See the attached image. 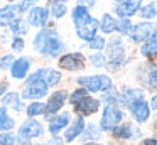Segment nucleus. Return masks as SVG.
Wrapping results in <instances>:
<instances>
[{
  "instance_id": "obj_35",
  "label": "nucleus",
  "mask_w": 157,
  "mask_h": 145,
  "mask_svg": "<svg viewBox=\"0 0 157 145\" xmlns=\"http://www.w3.org/2000/svg\"><path fill=\"white\" fill-rule=\"evenodd\" d=\"M91 63L95 64V66H101V64L105 63V57H103L101 54H95V56L91 57Z\"/></svg>"
},
{
  "instance_id": "obj_10",
  "label": "nucleus",
  "mask_w": 157,
  "mask_h": 145,
  "mask_svg": "<svg viewBox=\"0 0 157 145\" xmlns=\"http://www.w3.org/2000/svg\"><path fill=\"white\" fill-rule=\"evenodd\" d=\"M29 22L36 27H42L48 22V9H42V7H34V9L29 12Z\"/></svg>"
},
{
  "instance_id": "obj_17",
  "label": "nucleus",
  "mask_w": 157,
  "mask_h": 145,
  "mask_svg": "<svg viewBox=\"0 0 157 145\" xmlns=\"http://www.w3.org/2000/svg\"><path fill=\"white\" fill-rule=\"evenodd\" d=\"M83 127H85V121H83V118H76L75 120V123H73V127H69L68 128V132H66V140L68 142H71L73 138H76L79 133L83 132Z\"/></svg>"
},
{
  "instance_id": "obj_37",
  "label": "nucleus",
  "mask_w": 157,
  "mask_h": 145,
  "mask_svg": "<svg viewBox=\"0 0 157 145\" xmlns=\"http://www.w3.org/2000/svg\"><path fill=\"white\" fill-rule=\"evenodd\" d=\"M24 49V42H22V39H15L14 40V51H22Z\"/></svg>"
},
{
  "instance_id": "obj_30",
  "label": "nucleus",
  "mask_w": 157,
  "mask_h": 145,
  "mask_svg": "<svg viewBox=\"0 0 157 145\" xmlns=\"http://www.w3.org/2000/svg\"><path fill=\"white\" fill-rule=\"evenodd\" d=\"M83 98H86V91H85V90H78V91H75V93L71 94V98H69V101L76 105L78 101H81Z\"/></svg>"
},
{
  "instance_id": "obj_28",
  "label": "nucleus",
  "mask_w": 157,
  "mask_h": 145,
  "mask_svg": "<svg viewBox=\"0 0 157 145\" xmlns=\"http://www.w3.org/2000/svg\"><path fill=\"white\" fill-rule=\"evenodd\" d=\"M142 17H147V19H152V17H155V5L154 3H149V5H145L142 9Z\"/></svg>"
},
{
  "instance_id": "obj_44",
  "label": "nucleus",
  "mask_w": 157,
  "mask_h": 145,
  "mask_svg": "<svg viewBox=\"0 0 157 145\" xmlns=\"http://www.w3.org/2000/svg\"><path fill=\"white\" fill-rule=\"evenodd\" d=\"M51 3H54V2H63V0H49Z\"/></svg>"
},
{
  "instance_id": "obj_22",
  "label": "nucleus",
  "mask_w": 157,
  "mask_h": 145,
  "mask_svg": "<svg viewBox=\"0 0 157 145\" xmlns=\"http://www.w3.org/2000/svg\"><path fill=\"white\" fill-rule=\"evenodd\" d=\"M144 100V91L140 90H130L125 93V103L127 105H133L137 101H142Z\"/></svg>"
},
{
  "instance_id": "obj_29",
  "label": "nucleus",
  "mask_w": 157,
  "mask_h": 145,
  "mask_svg": "<svg viewBox=\"0 0 157 145\" xmlns=\"http://www.w3.org/2000/svg\"><path fill=\"white\" fill-rule=\"evenodd\" d=\"M88 46L93 47V49H103V46H105V39H103V37H93L91 40H88Z\"/></svg>"
},
{
  "instance_id": "obj_15",
  "label": "nucleus",
  "mask_w": 157,
  "mask_h": 145,
  "mask_svg": "<svg viewBox=\"0 0 157 145\" xmlns=\"http://www.w3.org/2000/svg\"><path fill=\"white\" fill-rule=\"evenodd\" d=\"M76 110L81 111V113L88 115V113H95L96 110H98V101L93 100V98H83L81 101H78L76 103Z\"/></svg>"
},
{
  "instance_id": "obj_33",
  "label": "nucleus",
  "mask_w": 157,
  "mask_h": 145,
  "mask_svg": "<svg viewBox=\"0 0 157 145\" xmlns=\"http://www.w3.org/2000/svg\"><path fill=\"white\" fill-rule=\"evenodd\" d=\"M32 3H36V0H22V3H19V10H21V12H25Z\"/></svg>"
},
{
  "instance_id": "obj_34",
  "label": "nucleus",
  "mask_w": 157,
  "mask_h": 145,
  "mask_svg": "<svg viewBox=\"0 0 157 145\" xmlns=\"http://www.w3.org/2000/svg\"><path fill=\"white\" fill-rule=\"evenodd\" d=\"M96 135H98V130H96L93 125H90L88 130H86V133H85V138H93V137H96Z\"/></svg>"
},
{
  "instance_id": "obj_25",
  "label": "nucleus",
  "mask_w": 157,
  "mask_h": 145,
  "mask_svg": "<svg viewBox=\"0 0 157 145\" xmlns=\"http://www.w3.org/2000/svg\"><path fill=\"white\" fill-rule=\"evenodd\" d=\"M51 12H52V15H54L56 19L63 17V15L66 13V5H64V2H54V3H51Z\"/></svg>"
},
{
  "instance_id": "obj_6",
  "label": "nucleus",
  "mask_w": 157,
  "mask_h": 145,
  "mask_svg": "<svg viewBox=\"0 0 157 145\" xmlns=\"http://www.w3.org/2000/svg\"><path fill=\"white\" fill-rule=\"evenodd\" d=\"M59 79H61V74H59L58 71H54V69H41V71H37L36 74H32L27 81H41V83L46 84V86H54Z\"/></svg>"
},
{
  "instance_id": "obj_24",
  "label": "nucleus",
  "mask_w": 157,
  "mask_h": 145,
  "mask_svg": "<svg viewBox=\"0 0 157 145\" xmlns=\"http://www.w3.org/2000/svg\"><path fill=\"white\" fill-rule=\"evenodd\" d=\"M115 135H118V137H122V138H130V135H139V130H137V128H132L130 125H127V127L117 128Z\"/></svg>"
},
{
  "instance_id": "obj_5",
  "label": "nucleus",
  "mask_w": 157,
  "mask_h": 145,
  "mask_svg": "<svg viewBox=\"0 0 157 145\" xmlns=\"http://www.w3.org/2000/svg\"><path fill=\"white\" fill-rule=\"evenodd\" d=\"M140 3H142V0H115V12L120 17L127 19L139 10Z\"/></svg>"
},
{
  "instance_id": "obj_39",
  "label": "nucleus",
  "mask_w": 157,
  "mask_h": 145,
  "mask_svg": "<svg viewBox=\"0 0 157 145\" xmlns=\"http://www.w3.org/2000/svg\"><path fill=\"white\" fill-rule=\"evenodd\" d=\"M115 96H117V93H115V91H110L108 94H105V100H106V101H115V100H117Z\"/></svg>"
},
{
  "instance_id": "obj_7",
  "label": "nucleus",
  "mask_w": 157,
  "mask_h": 145,
  "mask_svg": "<svg viewBox=\"0 0 157 145\" xmlns=\"http://www.w3.org/2000/svg\"><path fill=\"white\" fill-rule=\"evenodd\" d=\"M122 120V113H120L118 108L115 106H108L105 110V113H103L101 116V127L103 130H112V128L117 127V123Z\"/></svg>"
},
{
  "instance_id": "obj_19",
  "label": "nucleus",
  "mask_w": 157,
  "mask_h": 145,
  "mask_svg": "<svg viewBox=\"0 0 157 145\" xmlns=\"http://www.w3.org/2000/svg\"><path fill=\"white\" fill-rule=\"evenodd\" d=\"M142 54L147 56V57H155L157 56V34L147 44L142 46Z\"/></svg>"
},
{
  "instance_id": "obj_13",
  "label": "nucleus",
  "mask_w": 157,
  "mask_h": 145,
  "mask_svg": "<svg viewBox=\"0 0 157 145\" xmlns=\"http://www.w3.org/2000/svg\"><path fill=\"white\" fill-rule=\"evenodd\" d=\"M132 106V113L133 116H135L137 121H145L147 118H149V105L145 103V101H137V103L130 105Z\"/></svg>"
},
{
  "instance_id": "obj_20",
  "label": "nucleus",
  "mask_w": 157,
  "mask_h": 145,
  "mask_svg": "<svg viewBox=\"0 0 157 145\" xmlns=\"http://www.w3.org/2000/svg\"><path fill=\"white\" fill-rule=\"evenodd\" d=\"M115 29H117V20L113 19L110 13H105L103 19H101V30L106 32V34H110V32H113Z\"/></svg>"
},
{
  "instance_id": "obj_26",
  "label": "nucleus",
  "mask_w": 157,
  "mask_h": 145,
  "mask_svg": "<svg viewBox=\"0 0 157 145\" xmlns=\"http://www.w3.org/2000/svg\"><path fill=\"white\" fill-rule=\"evenodd\" d=\"M9 25H10V29L14 30L15 34H25V32H27V25H25L21 19H15L14 22H10Z\"/></svg>"
},
{
  "instance_id": "obj_23",
  "label": "nucleus",
  "mask_w": 157,
  "mask_h": 145,
  "mask_svg": "<svg viewBox=\"0 0 157 145\" xmlns=\"http://www.w3.org/2000/svg\"><path fill=\"white\" fill-rule=\"evenodd\" d=\"M14 127V120L9 118L7 111L4 108H0V130H10Z\"/></svg>"
},
{
  "instance_id": "obj_8",
  "label": "nucleus",
  "mask_w": 157,
  "mask_h": 145,
  "mask_svg": "<svg viewBox=\"0 0 157 145\" xmlns=\"http://www.w3.org/2000/svg\"><path fill=\"white\" fill-rule=\"evenodd\" d=\"M48 88L41 81H27V88L22 91V98H42L48 93Z\"/></svg>"
},
{
  "instance_id": "obj_14",
  "label": "nucleus",
  "mask_w": 157,
  "mask_h": 145,
  "mask_svg": "<svg viewBox=\"0 0 157 145\" xmlns=\"http://www.w3.org/2000/svg\"><path fill=\"white\" fill-rule=\"evenodd\" d=\"M64 98H66V91H58V93H54L49 98V103L46 105V110H48L49 113H56V111L63 106Z\"/></svg>"
},
{
  "instance_id": "obj_27",
  "label": "nucleus",
  "mask_w": 157,
  "mask_h": 145,
  "mask_svg": "<svg viewBox=\"0 0 157 145\" xmlns=\"http://www.w3.org/2000/svg\"><path fill=\"white\" fill-rule=\"evenodd\" d=\"M46 111V105L42 103H32L31 106L27 108V115L29 116H36V115H41Z\"/></svg>"
},
{
  "instance_id": "obj_43",
  "label": "nucleus",
  "mask_w": 157,
  "mask_h": 145,
  "mask_svg": "<svg viewBox=\"0 0 157 145\" xmlns=\"http://www.w3.org/2000/svg\"><path fill=\"white\" fill-rule=\"evenodd\" d=\"M4 90H5V86H4V84H2V83H0V94L4 93Z\"/></svg>"
},
{
  "instance_id": "obj_32",
  "label": "nucleus",
  "mask_w": 157,
  "mask_h": 145,
  "mask_svg": "<svg viewBox=\"0 0 157 145\" xmlns=\"http://www.w3.org/2000/svg\"><path fill=\"white\" fill-rule=\"evenodd\" d=\"M117 25L120 27L122 32H128V30H130V20L128 19H122L120 22H117Z\"/></svg>"
},
{
  "instance_id": "obj_4",
  "label": "nucleus",
  "mask_w": 157,
  "mask_h": 145,
  "mask_svg": "<svg viewBox=\"0 0 157 145\" xmlns=\"http://www.w3.org/2000/svg\"><path fill=\"white\" fill-rule=\"evenodd\" d=\"M154 30H155V25H154V24L140 22V24H137L135 27H132V29L128 30V34H130V37H132L135 42H144L147 37L152 36Z\"/></svg>"
},
{
  "instance_id": "obj_38",
  "label": "nucleus",
  "mask_w": 157,
  "mask_h": 145,
  "mask_svg": "<svg viewBox=\"0 0 157 145\" xmlns=\"http://www.w3.org/2000/svg\"><path fill=\"white\" fill-rule=\"evenodd\" d=\"M150 84L152 86H157V69H154L150 73Z\"/></svg>"
},
{
  "instance_id": "obj_9",
  "label": "nucleus",
  "mask_w": 157,
  "mask_h": 145,
  "mask_svg": "<svg viewBox=\"0 0 157 145\" xmlns=\"http://www.w3.org/2000/svg\"><path fill=\"white\" fill-rule=\"evenodd\" d=\"M17 13H21L19 5H5L4 9H0V25H9L17 19Z\"/></svg>"
},
{
  "instance_id": "obj_1",
  "label": "nucleus",
  "mask_w": 157,
  "mask_h": 145,
  "mask_svg": "<svg viewBox=\"0 0 157 145\" xmlns=\"http://www.w3.org/2000/svg\"><path fill=\"white\" fill-rule=\"evenodd\" d=\"M73 20L76 25V32L81 39L91 40L93 37H96V29H98V22L90 15V12L85 7L78 5L73 10Z\"/></svg>"
},
{
  "instance_id": "obj_45",
  "label": "nucleus",
  "mask_w": 157,
  "mask_h": 145,
  "mask_svg": "<svg viewBox=\"0 0 157 145\" xmlns=\"http://www.w3.org/2000/svg\"><path fill=\"white\" fill-rule=\"evenodd\" d=\"M88 145H98V143H88Z\"/></svg>"
},
{
  "instance_id": "obj_16",
  "label": "nucleus",
  "mask_w": 157,
  "mask_h": 145,
  "mask_svg": "<svg viewBox=\"0 0 157 145\" xmlns=\"http://www.w3.org/2000/svg\"><path fill=\"white\" fill-rule=\"evenodd\" d=\"M27 69H29V59L21 57V59H17L12 64V76L21 79V78H24L27 74Z\"/></svg>"
},
{
  "instance_id": "obj_12",
  "label": "nucleus",
  "mask_w": 157,
  "mask_h": 145,
  "mask_svg": "<svg viewBox=\"0 0 157 145\" xmlns=\"http://www.w3.org/2000/svg\"><path fill=\"white\" fill-rule=\"evenodd\" d=\"M42 128L41 125L37 123V121H27V123H24L21 127V130H19V135L24 138H32V137H37V135H41Z\"/></svg>"
},
{
  "instance_id": "obj_3",
  "label": "nucleus",
  "mask_w": 157,
  "mask_h": 145,
  "mask_svg": "<svg viewBox=\"0 0 157 145\" xmlns=\"http://www.w3.org/2000/svg\"><path fill=\"white\" fill-rule=\"evenodd\" d=\"M79 84L88 88L90 91H106L112 86V81L108 76H90V78H79Z\"/></svg>"
},
{
  "instance_id": "obj_2",
  "label": "nucleus",
  "mask_w": 157,
  "mask_h": 145,
  "mask_svg": "<svg viewBox=\"0 0 157 145\" xmlns=\"http://www.w3.org/2000/svg\"><path fill=\"white\" fill-rule=\"evenodd\" d=\"M34 47L39 51V52L46 54V56H59L61 51L64 49V44L59 39L58 32L56 30H41V32L36 36L34 39Z\"/></svg>"
},
{
  "instance_id": "obj_42",
  "label": "nucleus",
  "mask_w": 157,
  "mask_h": 145,
  "mask_svg": "<svg viewBox=\"0 0 157 145\" xmlns=\"http://www.w3.org/2000/svg\"><path fill=\"white\" fill-rule=\"evenodd\" d=\"M152 108H157V96L152 98Z\"/></svg>"
},
{
  "instance_id": "obj_41",
  "label": "nucleus",
  "mask_w": 157,
  "mask_h": 145,
  "mask_svg": "<svg viewBox=\"0 0 157 145\" xmlns=\"http://www.w3.org/2000/svg\"><path fill=\"white\" fill-rule=\"evenodd\" d=\"M140 145H157V140H144Z\"/></svg>"
},
{
  "instance_id": "obj_40",
  "label": "nucleus",
  "mask_w": 157,
  "mask_h": 145,
  "mask_svg": "<svg viewBox=\"0 0 157 145\" xmlns=\"http://www.w3.org/2000/svg\"><path fill=\"white\" fill-rule=\"evenodd\" d=\"M93 3H95V0H79V5H81V7H85V9H86L88 5L91 7Z\"/></svg>"
},
{
  "instance_id": "obj_11",
  "label": "nucleus",
  "mask_w": 157,
  "mask_h": 145,
  "mask_svg": "<svg viewBox=\"0 0 157 145\" xmlns=\"http://www.w3.org/2000/svg\"><path fill=\"white\" fill-rule=\"evenodd\" d=\"M59 64H61L63 69L73 71V69H78V67L83 66V57H81V54H69V56L61 57Z\"/></svg>"
},
{
  "instance_id": "obj_36",
  "label": "nucleus",
  "mask_w": 157,
  "mask_h": 145,
  "mask_svg": "<svg viewBox=\"0 0 157 145\" xmlns=\"http://www.w3.org/2000/svg\"><path fill=\"white\" fill-rule=\"evenodd\" d=\"M10 64H14V57H12V56H5L4 59H2V63H0V66H2V67H9Z\"/></svg>"
},
{
  "instance_id": "obj_21",
  "label": "nucleus",
  "mask_w": 157,
  "mask_h": 145,
  "mask_svg": "<svg viewBox=\"0 0 157 145\" xmlns=\"http://www.w3.org/2000/svg\"><path fill=\"white\" fill-rule=\"evenodd\" d=\"M4 105H9V106H12L14 110H17V111H21L22 108V103H21V100H19V96L15 93H9V94H5V98H4Z\"/></svg>"
},
{
  "instance_id": "obj_18",
  "label": "nucleus",
  "mask_w": 157,
  "mask_h": 145,
  "mask_svg": "<svg viewBox=\"0 0 157 145\" xmlns=\"http://www.w3.org/2000/svg\"><path fill=\"white\" fill-rule=\"evenodd\" d=\"M68 120H69V115H68V113L59 115L56 120L51 121V125H49V132H51V133H58V132L61 130L64 125H68Z\"/></svg>"
},
{
  "instance_id": "obj_31",
  "label": "nucleus",
  "mask_w": 157,
  "mask_h": 145,
  "mask_svg": "<svg viewBox=\"0 0 157 145\" xmlns=\"http://www.w3.org/2000/svg\"><path fill=\"white\" fill-rule=\"evenodd\" d=\"M14 135L10 133H0V145H10L14 142Z\"/></svg>"
}]
</instances>
